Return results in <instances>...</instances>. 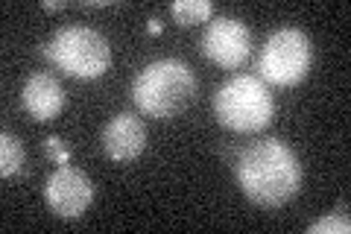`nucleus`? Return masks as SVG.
<instances>
[{
  "instance_id": "nucleus-1",
  "label": "nucleus",
  "mask_w": 351,
  "mask_h": 234,
  "mask_svg": "<svg viewBox=\"0 0 351 234\" xmlns=\"http://www.w3.org/2000/svg\"><path fill=\"white\" fill-rule=\"evenodd\" d=\"M237 185L255 205L281 208L299 194L302 164L281 141H258L237 155Z\"/></svg>"
},
{
  "instance_id": "nucleus-2",
  "label": "nucleus",
  "mask_w": 351,
  "mask_h": 234,
  "mask_svg": "<svg viewBox=\"0 0 351 234\" xmlns=\"http://www.w3.org/2000/svg\"><path fill=\"white\" fill-rule=\"evenodd\" d=\"M196 94V76L179 59H158L147 65L132 82V100L144 115L170 120L191 106Z\"/></svg>"
},
{
  "instance_id": "nucleus-3",
  "label": "nucleus",
  "mask_w": 351,
  "mask_h": 234,
  "mask_svg": "<svg viewBox=\"0 0 351 234\" xmlns=\"http://www.w3.org/2000/svg\"><path fill=\"white\" fill-rule=\"evenodd\" d=\"M44 56L56 65L59 71L76 80H97L112 68V47L106 36L91 27H64L44 44Z\"/></svg>"
},
{
  "instance_id": "nucleus-4",
  "label": "nucleus",
  "mask_w": 351,
  "mask_h": 234,
  "mask_svg": "<svg viewBox=\"0 0 351 234\" xmlns=\"http://www.w3.org/2000/svg\"><path fill=\"white\" fill-rule=\"evenodd\" d=\"M217 120L232 132H261L269 126L272 103L269 88L255 76H234L214 94Z\"/></svg>"
},
{
  "instance_id": "nucleus-5",
  "label": "nucleus",
  "mask_w": 351,
  "mask_h": 234,
  "mask_svg": "<svg viewBox=\"0 0 351 234\" xmlns=\"http://www.w3.org/2000/svg\"><path fill=\"white\" fill-rule=\"evenodd\" d=\"M311 38L295 27H284L267 38L258 68L272 85H295L311 71Z\"/></svg>"
},
{
  "instance_id": "nucleus-6",
  "label": "nucleus",
  "mask_w": 351,
  "mask_h": 234,
  "mask_svg": "<svg viewBox=\"0 0 351 234\" xmlns=\"http://www.w3.org/2000/svg\"><path fill=\"white\" fill-rule=\"evenodd\" d=\"M44 199H47L53 214L73 220V217H82L88 205L94 202V185L82 170L62 164L44 182Z\"/></svg>"
},
{
  "instance_id": "nucleus-7",
  "label": "nucleus",
  "mask_w": 351,
  "mask_h": 234,
  "mask_svg": "<svg viewBox=\"0 0 351 234\" xmlns=\"http://www.w3.org/2000/svg\"><path fill=\"white\" fill-rule=\"evenodd\" d=\"M252 36L243 21L237 18H214L202 32V53L219 68H240L249 59Z\"/></svg>"
},
{
  "instance_id": "nucleus-8",
  "label": "nucleus",
  "mask_w": 351,
  "mask_h": 234,
  "mask_svg": "<svg viewBox=\"0 0 351 234\" xmlns=\"http://www.w3.org/2000/svg\"><path fill=\"white\" fill-rule=\"evenodd\" d=\"M147 147V126L144 120L120 111L103 129V152L112 161H135Z\"/></svg>"
},
{
  "instance_id": "nucleus-9",
  "label": "nucleus",
  "mask_w": 351,
  "mask_h": 234,
  "mask_svg": "<svg viewBox=\"0 0 351 234\" xmlns=\"http://www.w3.org/2000/svg\"><path fill=\"white\" fill-rule=\"evenodd\" d=\"M21 103H24L27 115L32 120H53L64 108V88L59 85L56 76H50V73H32L29 80L24 82Z\"/></svg>"
},
{
  "instance_id": "nucleus-10",
  "label": "nucleus",
  "mask_w": 351,
  "mask_h": 234,
  "mask_svg": "<svg viewBox=\"0 0 351 234\" xmlns=\"http://www.w3.org/2000/svg\"><path fill=\"white\" fill-rule=\"evenodd\" d=\"M170 12L176 18V24L193 27V24H205L211 18L214 6H211V0H176L170 6Z\"/></svg>"
},
{
  "instance_id": "nucleus-11",
  "label": "nucleus",
  "mask_w": 351,
  "mask_h": 234,
  "mask_svg": "<svg viewBox=\"0 0 351 234\" xmlns=\"http://www.w3.org/2000/svg\"><path fill=\"white\" fill-rule=\"evenodd\" d=\"M24 143H21L12 132H3L0 135V176H15L21 173V167H24Z\"/></svg>"
},
{
  "instance_id": "nucleus-12",
  "label": "nucleus",
  "mask_w": 351,
  "mask_h": 234,
  "mask_svg": "<svg viewBox=\"0 0 351 234\" xmlns=\"http://www.w3.org/2000/svg\"><path fill=\"white\" fill-rule=\"evenodd\" d=\"M311 234H348L351 231V220L346 214H331V217H322L307 226Z\"/></svg>"
},
{
  "instance_id": "nucleus-13",
  "label": "nucleus",
  "mask_w": 351,
  "mask_h": 234,
  "mask_svg": "<svg viewBox=\"0 0 351 234\" xmlns=\"http://www.w3.org/2000/svg\"><path fill=\"white\" fill-rule=\"evenodd\" d=\"M44 150H47L50 161H56V164H71V150H68V143H64L59 135H47V138H44Z\"/></svg>"
},
{
  "instance_id": "nucleus-14",
  "label": "nucleus",
  "mask_w": 351,
  "mask_h": 234,
  "mask_svg": "<svg viewBox=\"0 0 351 234\" xmlns=\"http://www.w3.org/2000/svg\"><path fill=\"white\" fill-rule=\"evenodd\" d=\"M147 30L152 32V36H158V32H161V21H158V18H152L149 24H147Z\"/></svg>"
},
{
  "instance_id": "nucleus-15",
  "label": "nucleus",
  "mask_w": 351,
  "mask_h": 234,
  "mask_svg": "<svg viewBox=\"0 0 351 234\" xmlns=\"http://www.w3.org/2000/svg\"><path fill=\"white\" fill-rule=\"evenodd\" d=\"M64 3H62V0H59V3H56V0H47V3H44V9H47V12H53V9H62Z\"/></svg>"
}]
</instances>
